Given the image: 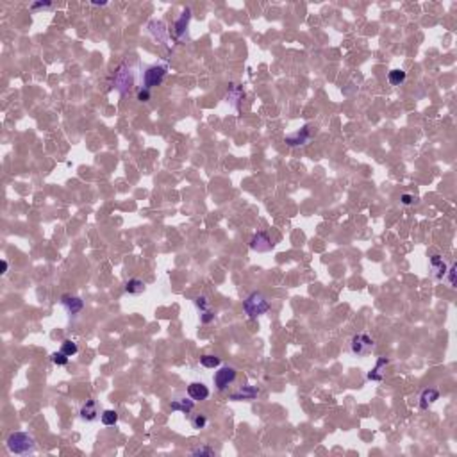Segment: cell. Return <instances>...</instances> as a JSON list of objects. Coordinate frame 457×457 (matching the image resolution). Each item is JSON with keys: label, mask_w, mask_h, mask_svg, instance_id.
<instances>
[{"label": "cell", "mask_w": 457, "mask_h": 457, "mask_svg": "<svg viewBox=\"0 0 457 457\" xmlns=\"http://www.w3.org/2000/svg\"><path fill=\"white\" fill-rule=\"evenodd\" d=\"M405 77H407V74H405L404 70H391L388 74V81H389V84H393V86L404 84Z\"/></svg>", "instance_id": "obj_22"}, {"label": "cell", "mask_w": 457, "mask_h": 457, "mask_svg": "<svg viewBox=\"0 0 457 457\" xmlns=\"http://www.w3.org/2000/svg\"><path fill=\"white\" fill-rule=\"evenodd\" d=\"M100 414H102V407H100V404L93 398L86 400L84 404L79 407V418H81L82 421H88V423L97 421L98 418H100Z\"/></svg>", "instance_id": "obj_6"}, {"label": "cell", "mask_w": 457, "mask_h": 457, "mask_svg": "<svg viewBox=\"0 0 457 457\" xmlns=\"http://www.w3.org/2000/svg\"><path fill=\"white\" fill-rule=\"evenodd\" d=\"M114 84H116V88L120 90V93H123V95L127 93V90H131L132 74H131V70H127L125 65L118 70V74H116V77H114Z\"/></svg>", "instance_id": "obj_12"}, {"label": "cell", "mask_w": 457, "mask_h": 457, "mask_svg": "<svg viewBox=\"0 0 457 457\" xmlns=\"http://www.w3.org/2000/svg\"><path fill=\"white\" fill-rule=\"evenodd\" d=\"M189 423H191L193 428H196V430H200V428H205L209 423V418L205 412H195V414H191V418H189Z\"/></svg>", "instance_id": "obj_20"}, {"label": "cell", "mask_w": 457, "mask_h": 457, "mask_svg": "<svg viewBox=\"0 0 457 457\" xmlns=\"http://www.w3.org/2000/svg\"><path fill=\"white\" fill-rule=\"evenodd\" d=\"M200 364L204 368H218L221 364V359L218 357V355H212V354H205V355H202L200 357Z\"/></svg>", "instance_id": "obj_21"}, {"label": "cell", "mask_w": 457, "mask_h": 457, "mask_svg": "<svg viewBox=\"0 0 457 457\" xmlns=\"http://www.w3.org/2000/svg\"><path fill=\"white\" fill-rule=\"evenodd\" d=\"M439 398V391H437L436 388H427L421 391L420 395V407L421 409H428L430 405L436 402V400Z\"/></svg>", "instance_id": "obj_17"}, {"label": "cell", "mask_w": 457, "mask_h": 457, "mask_svg": "<svg viewBox=\"0 0 457 457\" xmlns=\"http://www.w3.org/2000/svg\"><path fill=\"white\" fill-rule=\"evenodd\" d=\"M388 364H389V359H386V357H380V359L377 361L375 368L368 371L366 379H368V380H377V382H380V380L384 379V368L388 366Z\"/></svg>", "instance_id": "obj_18"}, {"label": "cell", "mask_w": 457, "mask_h": 457, "mask_svg": "<svg viewBox=\"0 0 457 457\" xmlns=\"http://www.w3.org/2000/svg\"><path fill=\"white\" fill-rule=\"evenodd\" d=\"M50 361H52L54 364H57V366H66L68 361H70V357L59 350V352H54V354L50 355Z\"/></svg>", "instance_id": "obj_26"}, {"label": "cell", "mask_w": 457, "mask_h": 457, "mask_svg": "<svg viewBox=\"0 0 457 457\" xmlns=\"http://www.w3.org/2000/svg\"><path fill=\"white\" fill-rule=\"evenodd\" d=\"M257 395H259V389H257L256 386H241V388H238L234 393H231L228 398L231 400H254Z\"/></svg>", "instance_id": "obj_15"}, {"label": "cell", "mask_w": 457, "mask_h": 457, "mask_svg": "<svg viewBox=\"0 0 457 457\" xmlns=\"http://www.w3.org/2000/svg\"><path fill=\"white\" fill-rule=\"evenodd\" d=\"M189 22H191V9H184L182 15L179 17V20L175 22L173 25V36L175 40H182L184 34L188 33V27H189Z\"/></svg>", "instance_id": "obj_11"}, {"label": "cell", "mask_w": 457, "mask_h": 457, "mask_svg": "<svg viewBox=\"0 0 457 457\" xmlns=\"http://www.w3.org/2000/svg\"><path fill=\"white\" fill-rule=\"evenodd\" d=\"M200 320H202V323H209L211 320H214V313H212V311H204L202 316H200Z\"/></svg>", "instance_id": "obj_30"}, {"label": "cell", "mask_w": 457, "mask_h": 457, "mask_svg": "<svg viewBox=\"0 0 457 457\" xmlns=\"http://www.w3.org/2000/svg\"><path fill=\"white\" fill-rule=\"evenodd\" d=\"M49 8H52V4H50V2H36V4L31 6V9H33V11H36V9H49Z\"/></svg>", "instance_id": "obj_31"}, {"label": "cell", "mask_w": 457, "mask_h": 457, "mask_svg": "<svg viewBox=\"0 0 457 457\" xmlns=\"http://www.w3.org/2000/svg\"><path fill=\"white\" fill-rule=\"evenodd\" d=\"M100 421H102L106 427L116 425V421H118V412L113 411V409H106V411H102V414H100Z\"/></svg>", "instance_id": "obj_23"}, {"label": "cell", "mask_w": 457, "mask_h": 457, "mask_svg": "<svg viewBox=\"0 0 457 457\" xmlns=\"http://www.w3.org/2000/svg\"><path fill=\"white\" fill-rule=\"evenodd\" d=\"M314 132H316V127L313 125H304L300 131L297 132H291V134H288L284 138V141L290 145V147H300V145H306V143H309V139L314 136Z\"/></svg>", "instance_id": "obj_7"}, {"label": "cell", "mask_w": 457, "mask_h": 457, "mask_svg": "<svg viewBox=\"0 0 457 457\" xmlns=\"http://www.w3.org/2000/svg\"><path fill=\"white\" fill-rule=\"evenodd\" d=\"M274 247H275V243L272 241L270 234L265 233V231L256 233L252 236V240H250V249H252L254 252H270Z\"/></svg>", "instance_id": "obj_8"}, {"label": "cell", "mask_w": 457, "mask_h": 457, "mask_svg": "<svg viewBox=\"0 0 457 457\" xmlns=\"http://www.w3.org/2000/svg\"><path fill=\"white\" fill-rule=\"evenodd\" d=\"M150 90H147V88H141V90L138 91V100L139 102H148L150 100Z\"/></svg>", "instance_id": "obj_28"}, {"label": "cell", "mask_w": 457, "mask_h": 457, "mask_svg": "<svg viewBox=\"0 0 457 457\" xmlns=\"http://www.w3.org/2000/svg\"><path fill=\"white\" fill-rule=\"evenodd\" d=\"M446 263L445 259L441 256H432L430 257V272H432V277L434 279H445L446 275Z\"/></svg>", "instance_id": "obj_16"}, {"label": "cell", "mask_w": 457, "mask_h": 457, "mask_svg": "<svg viewBox=\"0 0 457 457\" xmlns=\"http://www.w3.org/2000/svg\"><path fill=\"white\" fill-rule=\"evenodd\" d=\"M375 348V343L368 334H355L348 343V350L357 357H366Z\"/></svg>", "instance_id": "obj_5"}, {"label": "cell", "mask_w": 457, "mask_h": 457, "mask_svg": "<svg viewBox=\"0 0 457 457\" xmlns=\"http://www.w3.org/2000/svg\"><path fill=\"white\" fill-rule=\"evenodd\" d=\"M170 409L171 411H179V412H184V414H188V412H193V409H195V400H193L189 395L179 393V395H175L171 398Z\"/></svg>", "instance_id": "obj_9"}, {"label": "cell", "mask_w": 457, "mask_h": 457, "mask_svg": "<svg viewBox=\"0 0 457 457\" xmlns=\"http://www.w3.org/2000/svg\"><path fill=\"white\" fill-rule=\"evenodd\" d=\"M455 272H457V266L452 265L450 266V270H446V274H448V282L452 288H455Z\"/></svg>", "instance_id": "obj_29"}, {"label": "cell", "mask_w": 457, "mask_h": 457, "mask_svg": "<svg viewBox=\"0 0 457 457\" xmlns=\"http://www.w3.org/2000/svg\"><path fill=\"white\" fill-rule=\"evenodd\" d=\"M236 377H238L236 366L223 364V366H218V371L214 373V377H212V382H214L218 391H225L228 386H233Z\"/></svg>", "instance_id": "obj_4"}, {"label": "cell", "mask_w": 457, "mask_h": 457, "mask_svg": "<svg viewBox=\"0 0 457 457\" xmlns=\"http://www.w3.org/2000/svg\"><path fill=\"white\" fill-rule=\"evenodd\" d=\"M243 309H245V313L249 314L250 318H257V316L268 313L270 302L266 300V297L263 293H259V291H252V293L245 298V302H243Z\"/></svg>", "instance_id": "obj_2"}, {"label": "cell", "mask_w": 457, "mask_h": 457, "mask_svg": "<svg viewBox=\"0 0 457 457\" xmlns=\"http://www.w3.org/2000/svg\"><path fill=\"white\" fill-rule=\"evenodd\" d=\"M414 200H416V198H414L412 195H409V193H404V195H402V204H404V205H411Z\"/></svg>", "instance_id": "obj_32"}, {"label": "cell", "mask_w": 457, "mask_h": 457, "mask_svg": "<svg viewBox=\"0 0 457 457\" xmlns=\"http://www.w3.org/2000/svg\"><path fill=\"white\" fill-rule=\"evenodd\" d=\"M195 306L198 307L200 309V313H204V311H209V300H207V297H204V295H200V297H196L195 300Z\"/></svg>", "instance_id": "obj_27"}, {"label": "cell", "mask_w": 457, "mask_h": 457, "mask_svg": "<svg viewBox=\"0 0 457 457\" xmlns=\"http://www.w3.org/2000/svg\"><path fill=\"white\" fill-rule=\"evenodd\" d=\"M6 272H8V263L2 261V274H6Z\"/></svg>", "instance_id": "obj_33"}, {"label": "cell", "mask_w": 457, "mask_h": 457, "mask_svg": "<svg viewBox=\"0 0 457 457\" xmlns=\"http://www.w3.org/2000/svg\"><path fill=\"white\" fill-rule=\"evenodd\" d=\"M188 395L191 396L195 402H204V400L209 398L211 391H209V388L204 382H191L188 386Z\"/></svg>", "instance_id": "obj_14"}, {"label": "cell", "mask_w": 457, "mask_h": 457, "mask_svg": "<svg viewBox=\"0 0 457 457\" xmlns=\"http://www.w3.org/2000/svg\"><path fill=\"white\" fill-rule=\"evenodd\" d=\"M61 352L68 355V357H72V355H75L79 352L77 343L72 341V339H65V341L61 343Z\"/></svg>", "instance_id": "obj_24"}, {"label": "cell", "mask_w": 457, "mask_h": 457, "mask_svg": "<svg viewBox=\"0 0 457 457\" xmlns=\"http://www.w3.org/2000/svg\"><path fill=\"white\" fill-rule=\"evenodd\" d=\"M6 445H8L9 452L18 453V455H27V453H33L34 450H36V441H34V437L29 432H22V430H17V432L9 434Z\"/></svg>", "instance_id": "obj_1"}, {"label": "cell", "mask_w": 457, "mask_h": 457, "mask_svg": "<svg viewBox=\"0 0 457 457\" xmlns=\"http://www.w3.org/2000/svg\"><path fill=\"white\" fill-rule=\"evenodd\" d=\"M61 306L65 307L66 313H68L70 316H77V314L84 309V302H82V298L74 297V295H63Z\"/></svg>", "instance_id": "obj_10"}, {"label": "cell", "mask_w": 457, "mask_h": 457, "mask_svg": "<svg viewBox=\"0 0 457 457\" xmlns=\"http://www.w3.org/2000/svg\"><path fill=\"white\" fill-rule=\"evenodd\" d=\"M123 290H125V293L129 295H141L145 293V290H147V284L141 281V279H129V281L125 282V286H123Z\"/></svg>", "instance_id": "obj_19"}, {"label": "cell", "mask_w": 457, "mask_h": 457, "mask_svg": "<svg viewBox=\"0 0 457 457\" xmlns=\"http://www.w3.org/2000/svg\"><path fill=\"white\" fill-rule=\"evenodd\" d=\"M148 34H150L157 43H166L168 41V29L161 20H152L150 24H148Z\"/></svg>", "instance_id": "obj_13"}, {"label": "cell", "mask_w": 457, "mask_h": 457, "mask_svg": "<svg viewBox=\"0 0 457 457\" xmlns=\"http://www.w3.org/2000/svg\"><path fill=\"white\" fill-rule=\"evenodd\" d=\"M191 453L193 455H207V457H212V455H216V450L212 448V446H209V445H200V446H196V448H193L191 450Z\"/></svg>", "instance_id": "obj_25"}, {"label": "cell", "mask_w": 457, "mask_h": 457, "mask_svg": "<svg viewBox=\"0 0 457 457\" xmlns=\"http://www.w3.org/2000/svg\"><path fill=\"white\" fill-rule=\"evenodd\" d=\"M166 74H168V66L166 65L147 66L145 72H143V75H141L143 88L152 90V88H155V86H161L164 79H166Z\"/></svg>", "instance_id": "obj_3"}]
</instances>
